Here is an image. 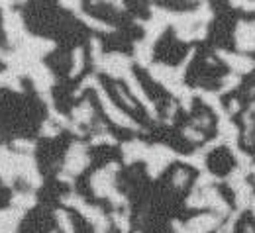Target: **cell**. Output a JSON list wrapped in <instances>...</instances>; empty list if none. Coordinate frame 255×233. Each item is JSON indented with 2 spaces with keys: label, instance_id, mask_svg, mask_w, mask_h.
<instances>
[{
  "label": "cell",
  "instance_id": "cell-10",
  "mask_svg": "<svg viewBox=\"0 0 255 233\" xmlns=\"http://www.w3.org/2000/svg\"><path fill=\"white\" fill-rule=\"evenodd\" d=\"M0 178L6 186H14L18 178V153H12L4 145H0Z\"/></svg>",
  "mask_w": 255,
  "mask_h": 233
},
{
  "label": "cell",
  "instance_id": "cell-21",
  "mask_svg": "<svg viewBox=\"0 0 255 233\" xmlns=\"http://www.w3.org/2000/svg\"><path fill=\"white\" fill-rule=\"evenodd\" d=\"M0 86L12 88V90H16V92H20V90H22L20 77H16L12 71H2V73H0Z\"/></svg>",
  "mask_w": 255,
  "mask_h": 233
},
{
  "label": "cell",
  "instance_id": "cell-1",
  "mask_svg": "<svg viewBox=\"0 0 255 233\" xmlns=\"http://www.w3.org/2000/svg\"><path fill=\"white\" fill-rule=\"evenodd\" d=\"M10 2H0V8H4L2 12V24H4V33L8 37V43L18 47V43L28 35L26 28H24V20L22 14L16 10H10Z\"/></svg>",
  "mask_w": 255,
  "mask_h": 233
},
{
  "label": "cell",
  "instance_id": "cell-20",
  "mask_svg": "<svg viewBox=\"0 0 255 233\" xmlns=\"http://www.w3.org/2000/svg\"><path fill=\"white\" fill-rule=\"evenodd\" d=\"M89 28H93V30H98V32H114V28L110 26V24H106V22H102V20H96V18H93V16H89V14H85V12H81V10H77L75 12Z\"/></svg>",
  "mask_w": 255,
  "mask_h": 233
},
{
  "label": "cell",
  "instance_id": "cell-12",
  "mask_svg": "<svg viewBox=\"0 0 255 233\" xmlns=\"http://www.w3.org/2000/svg\"><path fill=\"white\" fill-rule=\"evenodd\" d=\"M124 78H126V84H128V88H129V92H131V96H133L135 100H139V102L145 106L147 114H149V116L155 120V118H157V110H155V104H153V102L149 100V96L145 94V90H143V86L139 84V80L135 78V75H133V73H128Z\"/></svg>",
  "mask_w": 255,
  "mask_h": 233
},
{
  "label": "cell",
  "instance_id": "cell-19",
  "mask_svg": "<svg viewBox=\"0 0 255 233\" xmlns=\"http://www.w3.org/2000/svg\"><path fill=\"white\" fill-rule=\"evenodd\" d=\"M35 196H33L32 192H16L14 196H12V208H16V210H22V212H26V210H30L35 206Z\"/></svg>",
  "mask_w": 255,
  "mask_h": 233
},
{
  "label": "cell",
  "instance_id": "cell-31",
  "mask_svg": "<svg viewBox=\"0 0 255 233\" xmlns=\"http://www.w3.org/2000/svg\"><path fill=\"white\" fill-rule=\"evenodd\" d=\"M118 92H120V98L124 100L128 106H133V102H131V98H129V96L126 94V90H124V88H118Z\"/></svg>",
  "mask_w": 255,
  "mask_h": 233
},
{
  "label": "cell",
  "instance_id": "cell-25",
  "mask_svg": "<svg viewBox=\"0 0 255 233\" xmlns=\"http://www.w3.org/2000/svg\"><path fill=\"white\" fill-rule=\"evenodd\" d=\"M112 220H114V224L120 228L122 233L129 232V216H128V214H118V212H114V214H112Z\"/></svg>",
  "mask_w": 255,
  "mask_h": 233
},
{
  "label": "cell",
  "instance_id": "cell-3",
  "mask_svg": "<svg viewBox=\"0 0 255 233\" xmlns=\"http://www.w3.org/2000/svg\"><path fill=\"white\" fill-rule=\"evenodd\" d=\"M181 155H177L173 149H169L167 145H151L149 151H147V157H145V163H147V172L151 178L159 176L161 170L167 165H171L173 161H177Z\"/></svg>",
  "mask_w": 255,
  "mask_h": 233
},
{
  "label": "cell",
  "instance_id": "cell-30",
  "mask_svg": "<svg viewBox=\"0 0 255 233\" xmlns=\"http://www.w3.org/2000/svg\"><path fill=\"white\" fill-rule=\"evenodd\" d=\"M183 135H187L191 141H202V139H204L202 133L196 132V130H192V128H185V130H183Z\"/></svg>",
  "mask_w": 255,
  "mask_h": 233
},
{
  "label": "cell",
  "instance_id": "cell-18",
  "mask_svg": "<svg viewBox=\"0 0 255 233\" xmlns=\"http://www.w3.org/2000/svg\"><path fill=\"white\" fill-rule=\"evenodd\" d=\"M151 53H153V45L143 41H137L133 45V59L141 67H151Z\"/></svg>",
  "mask_w": 255,
  "mask_h": 233
},
{
  "label": "cell",
  "instance_id": "cell-5",
  "mask_svg": "<svg viewBox=\"0 0 255 233\" xmlns=\"http://www.w3.org/2000/svg\"><path fill=\"white\" fill-rule=\"evenodd\" d=\"M118 168L120 166L116 165V163H110L108 166L96 170L95 174H93L91 186H93V190H95V194L98 198H110V194L116 190L114 188V176H116Z\"/></svg>",
  "mask_w": 255,
  "mask_h": 233
},
{
  "label": "cell",
  "instance_id": "cell-26",
  "mask_svg": "<svg viewBox=\"0 0 255 233\" xmlns=\"http://www.w3.org/2000/svg\"><path fill=\"white\" fill-rule=\"evenodd\" d=\"M41 135L43 137H57L59 135V126L51 120H45L43 126H41Z\"/></svg>",
  "mask_w": 255,
  "mask_h": 233
},
{
  "label": "cell",
  "instance_id": "cell-2",
  "mask_svg": "<svg viewBox=\"0 0 255 233\" xmlns=\"http://www.w3.org/2000/svg\"><path fill=\"white\" fill-rule=\"evenodd\" d=\"M96 94H98V100H100V104H102V110H104V114L110 118V122H114L116 126H122V128H128V130H139V124H135L128 114H124L112 100H110V96L106 94V90L102 88V84L100 82H96L95 86Z\"/></svg>",
  "mask_w": 255,
  "mask_h": 233
},
{
  "label": "cell",
  "instance_id": "cell-9",
  "mask_svg": "<svg viewBox=\"0 0 255 233\" xmlns=\"http://www.w3.org/2000/svg\"><path fill=\"white\" fill-rule=\"evenodd\" d=\"M28 77L32 78L33 86L39 90V94H41V96L49 94L51 86L55 84V77H53V73H51L47 67L43 65L41 61H35V63L30 67V71H28Z\"/></svg>",
  "mask_w": 255,
  "mask_h": 233
},
{
  "label": "cell",
  "instance_id": "cell-17",
  "mask_svg": "<svg viewBox=\"0 0 255 233\" xmlns=\"http://www.w3.org/2000/svg\"><path fill=\"white\" fill-rule=\"evenodd\" d=\"M93 116H95V112H93V106H91V102H89V100L81 102V104H79L77 108H73V112H71V120H73L77 126L91 124Z\"/></svg>",
  "mask_w": 255,
  "mask_h": 233
},
{
  "label": "cell",
  "instance_id": "cell-23",
  "mask_svg": "<svg viewBox=\"0 0 255 233\" xmlns=\"http://www.w3.org/2000/svg\"><path fill=\"white\" fill-rule=\"evenodd\" d=\"M55 220H57V226L61 228L63 233H75V228H73V222L69 218V214L65 210H57L55 212Z\"/></svg>",
  "mask_w": 255,
  "mask_h": 233
},
{
  "label": "cell",
  "instance_id": "cell-8",
  "mask_svg": "<svg viewBox=\"0 0 255 233\" xmlns=\"http://www.w3.org/2000/svg\"><path fill=\"white\" fill-rule=\"evenodd\" d=\"M53 47H55L53 41L43 39V37H35V35H30V33H28V35L18 43L16 49L22 51V53H26L28 57L39 61V57H43V55H47L49 51H53Z\"/></svg>",
  "mask_w": 255,
  "mask_h": 233
},
{
  "label": "cell",
  "instance_id": "cell-6",
  "mask_svg": "<svg viewBox=\"0 0 255 233\" xmlns=\"http://www.w3.org/2000/svg\"><path fill=\"white\" fill-rule=\"evenodd\" d=\"M89 153H87V145L81 143V141H75L69 151H67V157H65V165H63V172L75 176L79 172H83V168H87L89 165Z\"/></svg>",
  "mask_w": 255,
  "mask_h": 233
},
{
  "label": "cell",
  "instance_id": "cell-15",
  "mask_svg": "<svg viewBox=\"0 0 255 233\" xmlns=\"http://www.w3.org/2000/svg\"><path fill=\"white\" fill-rule=\"evenodd\" d=\"M236 43L240 49H255V26L240 22L236 30Z\"/></svg>",
  "mask_w": 255,
  "mask_h": 233
},
{
  "label": "cell",
  "instance_id": "cell-29",
  "mask_svg": "<svg viewBox=\"0 0 255 233\" xmlns=\"http://www.w3.org/2000/svg\"><path fill=\"white\" fill-rule=\"evenodd\" d=\"M238 82H240V77H238V75H230V77H226V78H224V84H222V90H220V92H226L228 88L232 90V88H234Z\"/></svg>",
  "mask_w": 255,
  "mask_h": 233
},
{
  "label": "cell",
  "instance_id": "cell-27",
  "mask_svg": "<svg viewBox=\"0 0 255 233\" xmlns=\"http://www.w3.org/2000/svg\"><path fill=\"white\" fill-rule=\"evenodd\" d=\"M93 145H100V143H108V145H116V137H112L110 133H96L91 139Z\"/></svg>",
  "mask_w": 255,
  "mask_h": 233
},
{
  "label": "cell",
  "instance_id": "cell-16",
  "mask_svg": "<svg viewBox=\"0 0 255 233\" xmlns=\"http://www.w3.org/2000/svg\"><path fill=\"white\" fill-rule=\"evenodd\" d=\"M218 55H220L236 73H250L255 67V63L250 57H242V55H234V53H226V51H218Z\"/></svg>",
  "mask_w": 255,
  "mask_h": 233
},
{
  "label": "cell",
  "instance_id": "cell-22",
  "mask_svg": "<svg viewBox=\"0 0 255 233\" xmlns=\"http://www.w3.org/2000/svg\"><path fill=\"white\" fill-rule=\"evenodd\" d=\"M83 67H85V51H83V47H77V49H73V67H71L69 77H77L83 71Z\"/></svg>",
  "mask_w": 255,
  "mask_h": 233
},
{
  "label": "cell",
  "instance_id": "cell-28",
  "mask_svg": "<svg viewBox=\"0 0 255 233\" xmlns=\"http://www.w3.org/2000/svg\"><path fill=\"white\" fill-rule=\"evenodd\" d=\"M187 178H189V174H187V170H183V168H179L177 172H175V178H173V184L175 186H185V182H187Z\"/></svg>",
  "mask_w": 255,
  "mask_h": 233
},
{
  "label": "cell",
  "instance_id": "cell-14",
  "mask_svg": "<svg viewBox=\"0 0 255 233\" xmlns=\"http://www.w3.org/2000/svg\"><path fill=\"white\" fill-rule=\"evenodd\" d=\"M24 212L16 208L0 210V233H16L20 222H22Z\"/></svg>",
  "mask_w": 255,
  "mask_h": 233
},
{
  "label": "cell",
  "instance_id": "cell-4",
  "mask_svg": "<svg viewBox=\"0 0 255 233\" xmlns=\"http://www.w3.org/2000/svg\"><path fill=\"white\" fill-rule=\"evenodd\" d=\"M131 63H133V59H129L128 55L110 53V55H104L100 59V63L95 67L100 73H106V75L116 77V78H124L128 73H131Z\"/></svg>",
  "mask_w": 255,
  "mask_h": 233
},
{
  "label": "cell",
  "instance_id": "cell-7",
  "mask_svg": "<svg viewBox=\"0 0 255 233\" xmlns=\"http://www.w3.org/2000/svg\"><path fill=\"white\" fill-rule=\"evenodd\" d=\"M218 226V218L216 214H202V216H196L192 218L191 222H187L185 226L181 222H173V228L177 233H208L212 230H216Z\"/></svg>",
  "mask_w": 255,
  "mask_h": 233
},
{
  "label": "cell",
  "instance_id": "cell-13",
  "mask_svg": "<svg viewBox=\"0 0 255 233\" xmlns=\"http://www.w3.org/2000/svg\"><path fill=\"white\" fill-rule=\"evenodd\" d=\"M147 151H149V147H147L143 141H139V139H131V141H128V143L122 145L124 163H126V165H131V163H135V161H145Z\"/></svg>",
  "mask_w": 255,
  "mask_h": 233
},
{
  "label": "cell",
  "instance_id": "cell-24",
  "mask_svg": "<svg viewBox=\"0 0 255 233\" xmlns=\"http://www.w3.org/2000/svg\"><path fill=\"white\" fill-rule=\"evenodd\" d=\"M14 149H18L22 155H32V151L35 149V143L28 141V139H14Z\"/></svg>",
  "mask_w": 255,
  "mask_h": 233
},
{
  "label": "cell",
  "instance_id": "cell-32",
  "mask_svg": "<svg viewBox=\"0 0 255 233\" xmlns=\"http://www.w3.org/2000/svg\"><path fill=\"white\" fill-rule=\"evenodd\" d=\"M4 55H6V53H4V51H2V47H0V59H4Z\"/></svg>",
  "mask_w": 255,
  "mask_h": 233
},
{
  "label": "cell",
  "instance_id": "cell-11",
  "mask_svg": "<svg viewBox=\"0 0 255 233\" xmlns=\"http://www.w3.org/2000/svg\"><path fill=\"white\" fill-rule=\"evenodd\" d=\"M18 176H22L33 188L41 186V174L37 172V163L33 161L32 155L18 153Z\"/></svg>",
  "mask_w": 255,
  "mask_h": 233
}]
</instances>
